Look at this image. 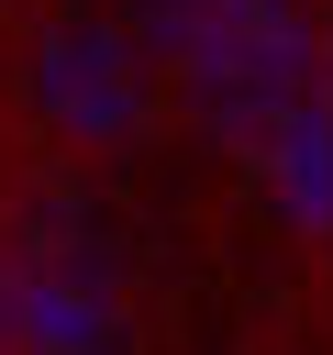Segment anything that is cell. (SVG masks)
<instances>
[{
	"label": "cell",
	"instance_id": "cell-1",
	"mask_svg": "<svg viewBox=\"0 0 333 355\" xmlns=\"http://www.w3.org/2000/svg\"><path fill=\"white\" fill-rule=\"evenodd\" d=\"M133 33L200 100V122H222L244 144L322 89V33L300 0H133Z\"/></svg>",
	"mask_w": 333,
	"mask_h": 355
},
{
	"label": "cell",
	"instance_id": "cell-2",
	"mask_svg": "<svg viewBox=\"0 0 333 355\" xmlns=\"http://www.w3.org/2000/svg\"><path fill=\"white\" fill-rule=\"evenodd\" d=\"M33 100H44V122L122 144V133L144 122V67L122 55V33L67 22V33H44V55H33Z\"/></svg>",
	"mask_w": 333,
	"mask_h": 355
}]
</instances>
